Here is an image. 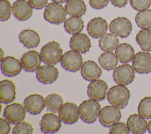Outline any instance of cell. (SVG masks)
Returning <instances> with one entry per match:
<instances>
[{"label":"cell","mask_w":151,"mask_h":134,"mask_svg":"<svg viewBox=\"0 0 151 134\" xmlns=\"http://www.w3.org/2000/svg\"><path fill=\"white\" fill-rule=\"evenodd\" d=\"M135 22L142 29H150L151 28V9H147L139 11L135 16Z\"/></svg>","instance_id":"1f68e13d"},{"label":"cell","mask_w":151,"mask_h":134,"mask_svg":"<svg viewBox=\"0 0 151 134\" xmlns=\"http://www.w3.org/2000/svg\"><path fill=\"white\" fill-rule=\"evenodd\" d=\"M65 9L69 15L81 17L86 14L87 6L83 0H68Z\"/></svg>","instance_id":"d4e9b609"},{"label":"cell","mask_w":151,"mask_h":134,"mask_svg":"<svg viewBox=\"0 0 151 134\" xmlns=\"http://www.w3.org/2000/svg\"><path fill=\"white\" fill-rule=\"evenodd\" d=\"M136 41L141 49L145 51H151V30L142 29L136 35Z\"/></svg>","instance_id":"f546056e"},{"label":"cell","mask_w":151,"mask_h":134,"mask_svg":"<svg viewBox=\"0 0 151 134\" xmlns=\"http://www.w3.org/2000/svg\"><path fill=\"white\" fill-rule=\"evenodd\" d=\"M130 130L127 125L122 122H117L110 126L109 133L110 134H129Z\"/></svg>","instance_id":"d590c367"},{"label":"cell","mask_w":151,"mask_h":134,"mask_svg":"<svg viewBox=\"0 0 151 134\" xmlns=\"http://www.w3.org/2000/svg\"><path fill=\"white\" fill-rule=\"evenodd\" d=\"M129 0H110L112 5L117 8L124 7Z\"/></svg>","instance_id":"60d3db41"},{"label":"cell","mask_w":151,"mask_h":134,"mask_svg":"<svg viewBox=\"0 0 151 134\" xmlns=\"http://www.w3.org/2000/svg\"><path fill=\"white\" fill-rule=\"evenodd\" d=\"M12 8L14 17L21 21L28 20L33 13V8L27 0H16Z\"/></svg>","instance_id":"e0dca14e"},{"label":"cell","mask_w":151,"mask_h":134,"mask_svg":"<svg viewBox=\"0 0 151 134\" xmlns=\"http://www.w3.org/2000/svg\"><path fill=\"white\" fill-rule=\"evenodd\" d=\"M80 70L83 79L89 81L99 79L102 74L101 69L99 65L91 60L84 62Z\"/></svg>","instance_id":"44dd1931"},{"label":"cell","mask_w":151,"mask_h":134,"mask_svg":"<svg viewBox=\"0 0 151 134\" xmlns=\"http://www.w3.org/2000/svg\"><path fill=\"white\" fill-rule=\"evenodd\" d=\"M101 110L98 101L87 99L81 103L78 106L80 119L85 123H93L96 121Z\"/></svg>","instance_id":"3957f363"},{"label":"cell","mask_w":151,"mask_h":134,"mask_svg":"<svg viewBox=\"0 0 151 134\" xmlns=\"http://www.w3.org/2000/svg\"><path fill=\"white\" fill-rule=\"evenodd\" d=\"M64 28L70 34L74 35L80 33L84 28L83 20L79 17L71 16L64 21Z\"/></svg>","instance_id":"83f0119b"},{"label":"cell","mask_w":151,"mask_h":134,"mask_svg":"<svg viewBox=\"0 0 151 134\" xmlns=\"http://www.w3.org/2000/svg\"><path fill=\"white\" fill-rule=\"evenodd\" d=\"M132 66L140 74L151 73V54L147 51L137 53L132 60Z\"/></svg>","instance_id":"4fadbf2b"},{"label":"cell","mask_w":151,"mask_h":134,"mask_svg":"<svg viewBox=\"0 0 151 134\" xmlns=\"http://www.w3.org/2000/svg\"><path fill=\"white\" fill-rule=\"evenodd\" d=\"M119 40L112 33H105L99 39V45L103 51H113L119 45Z\"/></svg>","instance_id":"4316f807"},{"label":"cell","mask_w":151,"mask_h":134,"mask_svg":"<svg viewBox=\"0 0 151 134\" xmlns=\"http://www.w3.org/2000/svg\"><path fill=\"white\" fill-rule=\"evenodd\" d=\"M12 8L8 0H0V20L5 21L8 20L11 16Z\"/></svg>","instance_id":"836d02e7"},{"label":"cell","mask_w":151,"mask_h":134,"mask_svg":"<svg viewBox=\"0 0 151 134\" xmlns=\"http://www.w3.org/2000/svg\"><path fill=\"white\" fill-rule=\"evenodd\" d=\"M20 61L22 68L25 71L34 72L40 67L42 59L40 53L37 51L29 50L22 55Z\"/></svg>","instance_id":"9a60e30c"},{"label":"cell","mask_w":151,"mask_h":134,"mask_svg":"<svg viewBox=\"0 0 151 134\" xmlns=\"http://www.w3.org/2000/svg\"><path fill=\"white\" fill-rule=\"evenodd\" d=\"M119 109L112 104L103 107L99 116L100 123L104 127H110L114 123L119 122L122 116Z\"/></svg>","instance_id":"9c48e42d"},{"label":"cell","mask_w":151,"mask_h":134,"mask_svg":"<svg viewBox=\"0 0 151 134\" xmlns=\"http://www.w3.org/2000/svg\"><path fill=\"white\" fill-rule=\"evenodd\" d=\"M91 41L90 38L84 33H78L70 38V47L81 54H84L90 50L91 47Z\"/></svg>","instance_id":"ffe728a7"},{"label":"cell","mask_w":151,"mask_h":134,"mask_svg":"<svg viewBox=\"0 0 151 134\" xmlns=\"http://www.w3.org/2000/svg\"><path fill=\"white\" fill-rule=\"evenodd\" d=\"M35 71L37 80L44 84H52L55 81L59 74L58 70L55 66L48 64L40 66Z\"/></svg>","instance_id":"5bb4252c"},{"label":"cell","mask_w":151,"mask_h":134,"mask_svg":"<svg viewBox=\"0 0 151 134\" xmlns=\"http://www.w3.org/2000/svg\"><path fill=\"white\" fill-rule=\"evenodd\" d=\"M22 67L21 61L13 56L8 55L3 58L1 63L2 73L7 77H14L19 74Z\"/></svg>","instance_id":"d6986e66"},{"label":"cell","mask_w":151,"mask_h":134,"mask_svg":"<svg viewBox=\"0 0 151 134\" xmlns=\"http://www.w3.org/2000/svg\"><path fill=\"white\" fill-rule=\"evenodd\" d=\"M135 77L133 66L129 64H123L116 67L113 73L114 81L118 84L126 86L130 84Z\"/></svg>","instance_id":"52a82bcc"},{"label":"cell","mask_w":151,"mask_h":134,"mask_svg":"<svg viewBox=\"0 0 151 134\" xmlns=\"http://www.w3.org/2000/svg\"><path fill=\"white\" fill-rule=\"evenodd\" d=\"M147 130L150 133H151V120L147 123Z\"/></svg>","instance_id":"7bdbcfd3"},{"label":"cell","mask_w":151,"mask_h":134,"mask_svg":"<svg viewBox=\"0 0 151 134\" xmlns=\"http://www.w3.org/2000/svg\"><path fill=\"white\" fill-rule=\"evenodd\" d=\"M138 113L146 119H151V97L143 98L138 105Z\"/></svg>","instance_id":"d6a6232c"},{"label":"cell","mask_w":151,"mask_h":134,"mask_svg":"<svg viewBox=\"0 0 151 134\" xmlns=\"http://www.w3.org/2000/svg\"><path fill=\"white\" fill-rule=\"evenodd\" d=\"M107 97L111 104L123 109L128 105L130 92L126 86L117 84L109 89Z\"/></svg>","instance_id":"6da1fadb"},{"label":"cell","mask_w":151,"mask_h":134,"mask_svg":"<svg viewBox=\"0 0 151 134\" xmlns=\"http://www.w3.org/2000/svg\"><path fill=\"white\" fill-rule=\"evenodd\" d=\"M108 30L107 21L100 17H94L90 19L87 25V31L93 38L97 39L106 33Z\"/></svg>","instance_id":"ac0fdd59"},{"label":"cell","mask_w":151,"mask_h":134,"mask_svg":"<svg viewBox=\"0 0 151 134\" xmlns=\"http://www.w3.org/2000/svg\"><path fill=\"white\" fill-rule=\"evenodd\" d=\"M24 106L26 110L33 115L40 114L46 106L44 97L40 94H32L26 97Z\"/></svg>","instance_id":"2e32d148"},{"label":"cell","mask_w":151,"mask_h":134,"mask_svg":"<svg viewBox=\"0 0 151 134\" xmlns=\"http://www.w3.org/2000/svg\"><path fill=\"white\" fill-rule=\"evenodd\" d=\"M115 54L120 63L126 64L133 60L134 55V51L130 44L124 43L117 46L115 50Z\"/></svg>","instance_id":"484cf974"},{"label":"cell","mask_w":151,"mask_h":134,"mask_svg":"<svg viewBox=\"0 0 151 134\" xmlns=\"http://www.w3.org/2000/svg\"><path fill=\"white\" fill-rule=\"evenodd\" d=\"M9 122L5 118H0V133L7 134L11 130V125Z\"/></svg>","instance_id":"f35d334b"},{"label":"cell","mask_w":151,"mask_h":134,"mask_svg":"<svg viewBox=\"0 0 151 134\" xmlns=\"http://www.w3.org/2000/svg\"><path fill=\"white\" fill-rule=\"evenodd\" d=\"M99 63L103 68L110 71L116 67L118 58L116 54L112 51H104L99 57Z\"/></svg>","instance_id":"f1b7e54d"},{"label":"cell","mask_w":151,"mask_h":134,"mask_svg":"<svg viewBox=\"0 0 151 134\" xmlns=\"http://www.w3.org/2000/svg\"><path fill=\"white\" fill-rule=\"evenodd\" d=\"M32 8L35 9H41L47 5L48 0H28Z\"/></svg>","instance_id":"ab89813d"},{"label":"cell","mask_w":151,"mask_h":134,"mask_svg":"<svg viewBox=\"0 0 151 134\" xmlns=\"http://www.w3.org/2000/svg\"><path fill=\"white\" fill-rule=\"evenodd\" d=\"M130 4L134 10L141 11L149 9L151 5V0H130Z\"/></svg>","instance_id":"8d00e7d4"},{"label":"cell","mask_w":151,"mask_h":134,"mask_svg":"<svg viewBox=\"0 0 151 134\" xmlns=\"http://www.w3.org/2000/svg\"><path fill=\"white\" fill-rule=\"evenodd\" d=\"M109 31L114 35L120 38H127L132 30L131 21L124 17H119L113 19L109 26Z\"/></svg>","instance_id":"8992f818"},{"label":"cell","mask_w":151,"mask_h":134,"mask_svg":"<svg viewBox=\"0 0 151 134\" xmlns=\"http://www.w3.org/2000/svg\"><path fill=\"white\" fill-rule=\"evenodd\" d=\"M67 14L65 7L59 3L52 2L45 6L44 18L50 24L60 25L66 19Z\"/></svg>","instance_id":"277c9868"},{"label":"cell","mask_w":151,"mask_h":134,"mask_svg":"<svg viewBox=\"0 0 151 134\" xmlns=\"http://www.w3.org/2000/svg\"><path fill=\"white\" fill-rule=\"evenodd\" d=\"M58 116L64 123L74 124L78 121L80 117L78 107L73 102H67L61 107L58 112Z\"/></svg>","instance_id":"7c38bea8"},{"label":"cell","mask_w":151,"mask_h":134,"mask_svg":"<svg viewBox=\"0 0 151 134\" xmlns=\"http://www.w3.org/2000/svg\"><path fill=\"white\" fill-rule=\"evenodd\" d=\"M33 132V126L26 121H22L17 123L12 129V133L14 134H32Z\"/></svg>","instance_id":"e575fe53"},{"label":"cell","mask_w":151,"mask_h":134,"mask_svg":"<svg viewBox=\"0 0 151 134\" xmlns=\"http://www.w3.org/2000/svg\"><path fill=\"white\" fill-rule=\"evenodd\" d=\"M60 62L62 67L70 72L78 71L83 64L81 53L72 49L66 51L63 55Z\"/></svg>","instance_id":"5b68a950"},{"label":"cell","mask_w":151,"mask_h":134,"mask_svg":"<svg viewBox=\"0 0 151 134\" xmlns=\"http://www.w3.org/2000/svg\"><path fill=\"white\" fill-rule=\"evenodd\" d=\"M40 53L42 61L51 65L57 64L61 61L63 55L60 44L55 40L50 41L44 45Z\"/></svg>","instance_id":"7a4b0ae2"},{"label":"cell","mask_w":151,"mask_h":134,"mask_svg":"<svg viewBox=\"0 0 151 134\" xmlns=\"http://www.w3.org/2000/svg\"><path fill=\"white\" fill-rule=\"evenodd\" d=\"M110 0H89L90 6L95 9H101L106 7Z\"/></svg>","instance_id":"74e56055"},{"label":"cell","mask_w":151,"mask_h":134,"mask_svg":"<svg viewBox=\"0 0 151 134\" xmlns=\"http://www.w3.org/2000/svg\"><path fill=\"white\" fill-rule=\"evenodd\" d=\"M47 110L52 113L59 112L61 107L63 104L62 97L57 93H51L45 98Z\"/></svg>","instance_id":"4dcf8cb0"},{"label":"cell","mask_w":151,"mask_h":134,"mask_svg":"<svg viewBox=\"0 0 151 134\" xmlns=\"http://www.w3.org/2000/svg\"><path fill=\"white\" fill-rule=\"evenodd\" d=\"M127 125L130 131L134 134H142L147 129L146 120L139 114L130 115L127 120Z\"/></svg>","instance_id":"603a6c76"},{"label":"cell","mask_w":151,"mask_h":134,"mask_svg":"<svg viewBox=\"0 0 151 134\" xmlns=\"http://www.w3.org/2000/svg\"><path fill=\"white\" fill-rule=\"evenodd\" d=\"M52 1L53 2H57V3H59V4H63V3L66 2L68 0H52Z\"/></svg>","instance_id":"b9f144b4"},{"label":"cell","mask_w":151,"mask_h":134,"mask_svg":"<svg viewBox=\"0 0 151 134\" xmlns=\"http://www.w3.org/2000/svg\"><path fill=\"white\" fill-rule=\"evenodd\" d=\"M1 61H2L4 58V51L3 50L2 48H1Z\"/></svg>","instance_id":"ee69618b"},{"label":"cell","mask_w":151,"mask_h":134,"mask_svg":"<svg viewBox=\"0 0 151 134\" xmlns=\"http://www.w3.org/2000/svg\"><path fill=\"white\" fill-rule=\"evenodd\" d=\"M16 96L15 83L8 79H5L0 82V101L4 104L12 102Z\"/></svg>","instance_id":"7402d4cb"},{"label":"cell","mask_w":151,"mask_h":134,"mask_svg":"<svg viewBox=\"0 0 151 134\" xmlns=\"http://www.w3.org/2000/svg\"><path fill=\"white\" fill-rule=\"evenodd\" d=\"M61 120L55 113H47L43 115L40 122V129L44 133H54L61 127Z\"/></svg>","instance_id":"8fae6325"},{"label":"cell","mask_w":151,"mask_h":134,"mask_svg":"<svg viewBox=\"0 0 151 134\" xmlns=\"http://www.w3.org/2000/svg\"><path fill=\"white\" fill-rule=\"evenodd\" d=\"M26 109L19 103H13L7 105L4 111V116L11 124H17L24 120L26 116Z\"/></svg>","instance_id":"ba28073f"},{"label":"cell","mask_w":151,"mask_h":134,"mask_svg":"<svg viewBox=\"0 0 151 134\" xmlns=\"http://www.w3.org/2000/svg\"><path fill=\"white\" fill-rule=\"evenodd\" d=\"M19 41L28 48H35L40 43V37L37 32L31 29L22 30L18 36Z\"/></svg>","instance_id":"cb8c5ba5"},{"label":"cell","mask_w":151,"mask_h":134,"mask_svg":"<svg viewBox=\"0 0 151 134\" xmlns=\"http://www.w3.org/2000/svg\"><path fill=\"white\" fill-rule=\"evenodd\" d=\"M87 93L90 99L98 102L102 101L107 96V84L102 79H97L92 81L87 86Z\"/></svg>","instance_id":"30bf717a"}]
</instances>
